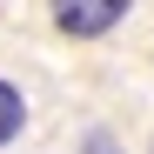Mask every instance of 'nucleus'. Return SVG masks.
Listing matches in <instances>:
<instances>
[{
  "label": "nucleus",
  "instance_id": "f257e3e1",
  "mask_svg": "<svg viewBox=\"0 0 154 154\" xmlns=\"http://www.w3.org/2000/svg\"><path fill=\"white\" fill-rule=\"evenodd\" d=\"M127 7H134V0H47V14H54V27H60L67 40H100V34H114L121 20H127Z\"/></svg>",
  "mask_w": 154,
  "mask_h": 154
},
{
  "label": "nucleus",
  "instance_id": "f03ea898",
  "mask_svg": "<svg viewBox=\"0 0 154 154\" xmlns=\"http://www.w3.org/2000/svg\"><path fill=\"white\" fill-rule=\"evenodd\" d=\"M20 127H27V100H20V87H14V81H0V147L20 141Z\"/></svg>",
  "mask_w": 154,
  "mask_h": 154
},
{
  "label": "nucleus",
  "instance_id": "7ed1b4c3",
  "mask_svg": "<svg viewBox=\"0 0 154 154\" xmlns=\"http://www.w3.org/2000/svg\"><path fill=\"white\" fill-rule=\"evenodd\" d=\"M81 154H121V147H114L107 134H87V141H81Z\"/></svg>",
  "mask_w": 154,
  "mask_h": 154
}]
</instances>
